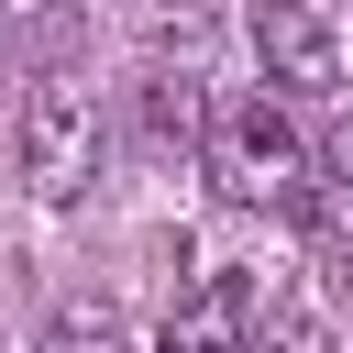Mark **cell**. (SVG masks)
<instances>
[{"label":"cell","mask_w":353,"mask_h":353,"mask_svg":"<svg viewBox=\"0 0 353 353\" xmlns=\"http://www.w3.org/2000/svg\"><path fill=\"white\" fill-rule=\"evenodd\" d=\"M254 55H265V88H287V99H331L342 88V44H331V22L309 11V0H254Z\"/></svg>","instance_id":"3"},{"label":"cell","mask_w":353,"mask_h":353,"mask_svg":"<svg viewBox=\"0 0 353 353\" xmlns=\"http://www.w3.org/2000/svg\"><path fill=\"white\" fill-rule=\"evenodd\" d=\"M243 331H254V276H232V265H210L176 309H165V331H154V353H243Z\"/></svg>","instance_id":"4"},{"label":"cell","mask_w":353,"mask_h":353,"mask_svg":"<svg viewBox=\"0 0 353 353\" xmlns=\"http://www.w3.org/2000/svg\"><path fill=\"white\" fill-rule=\"evenodd\" d=\"M44 353H121V309H110V298H66Z\"/></svg>","instance_id":"6"},{"label":"cell","mask_w":353,"mask_h":353,"mask_svg":"<svg viewBox=\"0 0 353 353\" xmlns=\"http://www.w3.org/2000/svg\"><path fill=\"white\" fill-rule=\"evenodd\" d=\"M320 165H331V188H342V199H353V121H342V132H331V154H320Z\"/></svg>","instance_id":"8"},{"label":"cell","mask_w":353,"mask_h":353,"mask_svg":"<svg viewBox=\"0 0 353 353\" xmlns=\"http://www.w3.org/2000/svg\"><path fill=\"white\" fill-rule=\"evenodd\" d=\"M88 176H99V99H88V77H33V99H22V188L33 199H88Z\"/></svg>","instance_id":"2"},{"label":"cell","mask_w":353,"mask_h":353,"mask_svg":"<svg viewBox=\"0 0 353 353\" xmlns=\"http://www.w3.org/2000/svg\"><path fill=\"white\" fill-rule=\"evenodd\" d=\"M243 353H320V331H298V320H287V331H265V342H243Z\"/></svg>","instance_id":"7"},{"label":"cell","mask_w":353,"mask_h":353,"mask_svg":"<svg viewBox=\"0 0 353 353\" xmlns=\"http://www.w3.org/2000/svg\"><path fill=\"white\" fill-rule=\"evenodd\" d=\"M199 154H210V176H221L232 210H309V132L287 121V99H232V110H210Z\"/></svg>","instance_id":"1"},{"label":"cell","mask_w":353,"mask_h":353,"mask_svg":"<svg viewBox=\"0 0 353 353\" xmlns=\"http://www.w3.org/2000/svg\"><path fill=\"white\" fill-rule=\"evenodd\" d=\"M342 287H353V265H342Z\"/></svg>","instance_id":"9"},{"label":"cell","mask_w":353,"mask_h":353,"mask_svg":"<svg viewBox=\"0 0 353 353\" xmlns=\"http://www.w3.org/2000/svg\"><path fill=\"white\" fill-rule=\"evenodd\" d=\"M143 121H154V143H199V132H210L199 77H143Z\"/></svg>","instance_id":"5"}]
</instances>
